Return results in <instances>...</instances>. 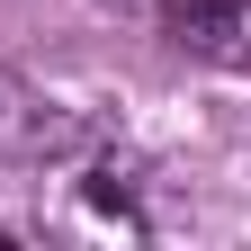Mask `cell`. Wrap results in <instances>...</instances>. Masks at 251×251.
<instances>
[{
  "mask_svg": "<svg viewBox=\"0 0 251 251\" xmlns=\"http://www.w3.org/2000/svg\"><path fill=\"white\" fill-rule=\"evenodd\" d=\"M72 152H90V126L72 108H54L45 90H27L18 72H0V179L9 171H54Z\"/></svg>",
  "mask_w": 251,
  "mask_h": 251,
  "instance_id": "6da1fadb",
  "label": "cell"
},
{
  "mask_svg": "<svg viewBox=\"0 0 251 251\" xmlns=\"http://www.w3.org/2000/svg\"><path fill=\"white\" fill-rule=\"evenodd\" d=\"M171 45L215 72H251V0H171Z\"/></svg>",
  "mask_w": 251,
  "mask_h": 251,
  "instance_id": "7a4b0ae2",
  "label": "cell"
}]
</instances>
